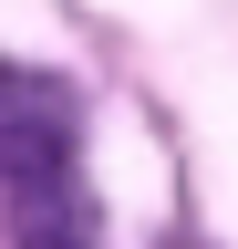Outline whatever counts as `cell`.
<instances>
[{
    "instance_id": "1",
    "label": "cell",
    "mask_w": 238,
    "mask_h": 249,
    "mask_svg": "<svg viewBox=\"0 0 238 249\" xmlns=\"http://www.w3.org/2000/svg\"><path fill=\"white\" fill-rule=\"evenodd\" d=\"M0 197H11L21 249H94V208H83V166H73L63 114L0 124Z\"/></svg>"
}]
</instances>
